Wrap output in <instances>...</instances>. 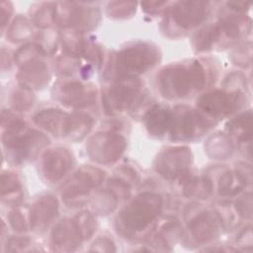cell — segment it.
<instances>
[{"instance_id":"cell-1","label":"cell","mask_w":253,"mask_h":253,"mask_svg":"<svg viewBox=\"0 0 253 253\" xmlns=\"http://www.w3.org/2000/svg\"><path fill=\"white\" fill-rule=\"evenodd\" d=\"M205 67L199 61L171 64L161 70L158 84L168 99H182L202 89L207 81Z\"/></svg>"},{"instance_id":"cell-2","label":"cell","mask_w":253,"mask_h":253,"mask_svg":"<svg viewBox=\"0 0 253 253\" xmlns=\"http://www.w3.org/2000/svg\"><path fill=\"white\" fill-rule=\"evenodd\" d=\"M161 206L158 195L145 193L137 196L119 214L118 228L127 235L144 230L158 216Z\"/></svg>"},{"instance_id":"cell-3","label":"cell","mask_w":253,"mask_h":253,"mask_svg":"<svg viewBox=\"0 0 253 253\" xmlns=\"http://www.w3.org/2000/svg\"><path fill=\"white\" fill-rule=\"evenodd\" d=\"M159 58L155 46L147 42H136L122 49L116 58V70L122 77H134L156 64Z\"/></svg>"},{"instance_id":"cell-4","label":"cell","mask_w":253,"mask_h":253,"mask_svg":"<svg viewBox=\"0 0 253 253\" xmlns=\"http://www.w3.org/2000/svg\"><path fill=\"white\" fill-rule=\"evenodd\" d=\"M211 126L200 113L187 107H178L171 112V136L175 140H187L201 136Z\"/></svg>"},{"instance_id":"cell-5","label":"cell","mask_w":253,"mask_h":253,"mask_svg":"<svg viewBox=\"0 0 253 253\" xmlns=\"http://www.w3.org/2000/svg\"><path fill=\"white\" fill-rule=\"evenodd\" d=\"M125 139L113 132H101L94 135L88 143V153L100 163L115 162L124 152Z\"/></svg>"},{"instance_id":"cell-6","label":"cell","mask_w":253,"mask_h":253,"mask_svg":"<svg viewBox=\"0 0 253 253\" xmlns=\"http://www.w3.org/2000/svg\"><path fill=\"white\" fill-rule=\"evenodd\" d=\"M140 90V83L135 77H122L113 84L104 97L106 109L113 113L126 109Z\"/></svg>"},{"instance_id":"cell-7","label":"cell","mask_w":253,"mask_h":253,"mask_svg":"<svg viewBox=\"0 0 253 253\" xmlns=\"http://www.w3.org/2000/svg\"><path fill=\"white\" fill-rule=\"evenodd\" d=\"M191 163V152L186 147H172L161 152L156 160V170L167 179L185 174Z\"/></svg>"},{"instance_id":"cell-8","label":"cell","mask_w":253,"mask_h":253,"mask_svg":"<svg viewBox=\"0 0 253 253\" xmlns=\"http://www.w3.org/2000/svg\"><path fill=\"white\" fill-rule=\"evenodd\" d=\"M210 11L208 2H178L171 11L172 21L182 29H192L207 18Z\"/></svg>"},{"instance_id":"cell-9","label":"cell","mask_w":253,"mask_h":253,"mask_svg":"<svg viewBox=\"0 0 253 253\" xmlns=\"http://www.w3.org/2000/svg\"><path fill=\"white\" fill-rule=\"evenodd\" d=\"M238 95L214 90L203 95L198 101V106L212 117H224L238 107Z\"/></svg>"},{"instance_id":"cell-10","label":"cell","mask_w":253,"mask_h":253,"mask_svg":"<svg viewBox=\"0 0 253 253\" xmlns=\"http://www.w3.org/2000/svg\"><path fill=\"white\" fill-rule=\"evenodd\" d=\"M103 179L102 172L91 167L83 168L76 173L62 191V197L66 200L82 199L93 188L100 185Z\"/></svg>"},{"instance_id":"cell-11","label":"cell","mask_w":253,"mask_h":253,"mask_svg":"<svg viewBox=\"0 0 253 253\" xmlns=\"http://www.w3.org/2000/svg\"><path fill=\"white\" fill-rule=\"evenodd\" d=\"M42 170L46 179L56 182L70 169L72 158L63 148H54L45 152L42 157Z\"/></svg>"},{"instance_id":"cell-12","label":"cell","mask_w":253,"mask_h":253,"mask_svg":"<svg viewBox=\"0 0 253 253\" xmlns=\"http://www.w3.org/2000/svg\"><path fill=\"white\" fill-rule=\"evenodd\" d=\"M59 97L65 105L83 107L92 104L96 95L94 90H86L78 81H67L60 85Z\"/></svg>"},{"instance_id":"cell-13","label":"cell","mask_w":253,"mask_h":253,"mask_svg":"<svg viewBox=\"0 0 253 253\" xmlns=\"http://www.w3.org/2000/svg\"><path fill=\"white\" fill-rule=\"evenodd\" d=\"M57 206V201L53 197H41V199L36 202L30 212L31 227L41 228L48 224L56 215L58 210Z\"/></svg>"},{"instance_id":"cell-14","label":"cell","mask_w":253,"mask_h":253,"mask_svg":"<svg viewBox=\"0 0 253 253\" xmlns=\"http://www.w3.org/2000/svg\"><path fill=\"white\" fill-rule=\"evenodd\" d=\"M46 66L37 60L25 63L19 73L20 81L27 88H41L48 82V72Z\"/></svg>"},{"instance_id":"cell-15","label":"cell","mask_w":253,"mask_h":253,"mask_svg":"<svg viewBox=\"0 0 253 253\" xmlns=\"http://www.w3.org/2000/svg\"><path fill=\"white\" fill-rule=\"evenodd\" d=\"M81 239L74 220L67 218L58 223L52 232L53 245L62 247L61 250H71L73 246L78 245Z\"/></svg>"},{"instance_id":"cell-16","label":"cell","mask_w":253,"mask_h":253,"mask_svg":"<svg viewBox=\"0 0 253 253\" xmlns=\"http://www.w3.org/2000/svg\"><path fill=\"white\" fill-rule=\"evenodd\" d=\"M144 120L149 133L161 136L170 126L171 111L167 106L155 105L146 113Z\"/></svg>"},{"instance_id":"cell-17","label":"cell","mask_w":253,"mask_h":253,"mask_svg":"<svg viewBox=\"0 0 253 253\" xmlns=\"http://www.w3.org/2000/svg\"><path fill=\"white\" fill-rule=\"evenodd\" d=\"M67 119L68 116L62 113L60 110L48 109L38 113L35 116L34 121L37 125L44 127L52 133L56 135H63Z\"/></svg>"},{"instance_id":"cell-18","label":"cell","mask_w":253,"mask_h":253,"mask_svg":"<svg viewBox=\"0 0 253 253\" xmlns=\"http://www.w3.org/2000/svg\"><path fill=\"white\" fill-rule=\"evenodd\" d=\"M190 230L199 241H208L216 233L215 219L211 212L203 211L197 214L190 223Z\"/></svg>"},{"instance_id":"cell-19","label":"cell","mask_w":253,"mask_h":253,"mask_svg":"<svg viewBox=\"0 0 253 253\" xmlns=\"http://www.w3.org/2000/svg\"><path fill=\"white\" fill-rule=\"evenodd\" d=\"M92 127V120L86 115L68 116L63 135L72 139H81Z\"/></svg>"},{"instance_id":"cell-20","label":"cell","mask_w":253,"mask_h":253,"mask_svg":"<svg viewBox=\"0 0 253 253\" xmlns=\"http://www.w3.org/2000/svg\"><path fill=\"white\" fill-rule=\"evenodd\" d=\"M246 180L238 172L224 173L218 182V192L222 196H232L239 193L245 186Z\"/></svg>"},{"instance_id":"cell-21","label":"cell","mask_w":253,"mask_h":253,"mask_svg":"<svg viewBox=\"0 0 253 253\" xmlns=\"http://www.w3.org/2000/svg\"><path fill=\"white\" fill-rule=\"evenodd\" d=\"M228 134L238 142H244L250 138V113L241 115L231 121L227 126Z\"/></svg>"},{"instance_id":"cell-22","label":"cell","mask_w":253,"mask_h":253,"mask_svg":"<svg viewBox=\"0 0 253 253\" xmlns=\"http://www.w3.org/2000/svg\"><path fill=\"white\" fill-rule=\"evenodd\" d=\"M2 199L7 202H16L21 197V185L13 173L2 174Z\"/></svg>"},{"instance_id":"cell-23","label":"cell","mask_w":253,"mask_h":253,"mask_svg":"<svg viewBox=\"0 0 253 253\" xmlns=\"http://www.w3.org/2000/svg\"><path fill=\"white\" fill-rule=\"evenodd\" d=\"M33 21L36 25L41 26L42 28H47L52 23L56 22V20H55V4L43 3V4L40 5L39 9L34 14Z\"/></svg>"},{"instance_id":"cell-24","label":"cell","mask_w":253,"mask_h":253,"mask_svg":"<svg viewBox=\"0 0 253 253\" xmlns=\"http://www.w3.org/2000/svg\"><path fill=\"white\" fill-rule=\"evenodd\" d=\"M32 32V28L30 26V23L27 21V19L19 16L13 24L11 25L10 29L7 33V38L9 37L10 41L12 42H20L23 40H26Z\"/></svg>"},{"instance_id":"cell-25","label":"cell","mask_w":253,"mask_h":253,"mask_svg":"<svg viewBox=\"0 0 253 253\" xmlns=\"http://www.w3.org/2000/svg\"><path fill=\"white\" fill-rule=\"evenodd\" d=\"M33 104H34V98L29 88L22 86L21 88L13 92L11 105L15 110L27 111L33 106Z\"/></svg>"},{"instance_id":"cell-26","label":"cell","mask_w":253,"mask_h":253,"mask_svg":"<svg viewBox=\"0 0 253 253\" xmlns=\"http://www.w3.org/2000/svg\"><path fill=\"white\" fill-rule=\"evenodd\" d=\"M74 223L77 227V230L81 236V238H88L94 231L95 220L93 216L87 212H80L74 219Z\"/></svg>"},{"instance_id":"cell-27","label":"cell","mask_w":253,"mask_h":253,"mask_svg":"<svg viewBox=\"0 0 253 253\" xmlns=\"http://www.w3.org/2000/svg\"><path fill=\"white\" fill-rule=\"evenodd\" d=\"M209 142L210 146L208 147V151H211V155L212 157H217L216 159H224L227 155H230V143H228L229 140H227L225 136H218V144L216 143L214 136H212Z\"/></svg>"},{"instance_id":"cell-28","label":"cell","mask_w":253,"mask_h":253,"mask_svg":"<svg viewBox=\"0 0 253 253\" xmlns=\"http://www.w3.org/2000/svg\"><path fill=\"white\" fill-rule=\"evenodd\" d=\"M135 11V3L133 2H112L108 6V13L112 17L125 18Z\"/></svg>"},{"instance_id":"cell-29","label":"cell","mask_w":253,"mask_h":253,"mask_svg":"<svg viewBox=\"0 0 253 253\" xmlns=\"http://www.w3.org/2000/svg\"><path fill=\"white\" fill-rule=\"evenodd\" d=\"M9 219H10V223H11L12 227L15 230H18V231L27 230V228H28L27 219H26L25 215L23 214V211L21 209H19V208L14 209L10 213Z\"/></svg>"},{"instance_id":"cell-30","label":"cell","mask_w":253,"mask_h":253,"mask_svg":"<svg viewBox=\"0 0 253 253\" xmlns=\"http://www.w3.org/2000/svg\"><path fill=\"white\" fill-rule=\"evenodd\" d=\"M0 8H1V22H2V28H4V26L6 25V23L8 22L10 15L13 11V7L12 4L10 2H1L0 4Z\"/></svg>"}]
</instances>
